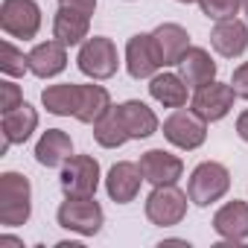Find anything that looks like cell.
Here are the masks:
<instances>
[{
  "mask_svg": "<svg viewBox=\"0 0 248 248\" xmlns=\"http://www.w3.org/2000/svg\"><path fill=\"white\" fill-rule=\"evenodd\" d=\"M32 216V184L24 172H0V225L21 228Z\"/></svg>",
  "mask_w": 248,
  "mask_h": 248,
  "instance_id": "6da1fadb",
  "label": "cell"
},
{
  "mask_svg": "<svg viewBox=\"0 0 248 248\" xmlns=\"http://www.w3.org/2000/svg\"><path fill=\"white\" fill-rule=\"evenodd\" d=\"M56 222L70 233L96 236L105 225V210L96 202V196H64V202L56 210Z\"/></svg>",
  "mask_w": 248,
  "mask_h": 248,
  "instance_id": "7a4b0ae2",
  "label": "cell"
},
{
  "mask_svg": "<svg viewBox=\"0 0 248 248\" xmlns=\"http://www.w3.org/2000/svg\"><path fill=\"white\" fill-rule=\"evenodd\" d=\"M231 190V172L219 161H202L187 181V196L196 207H210L222 202Z\"/></svg>",
  "mask_w": 248,
  "mask_h": 248,
  "instance_id": "3957f363",
  "label": "cell"
},
{
  "mask_svg": "<svg viewBox=\"0 0 248 248\" xmlns=\"http://www.w3.org/2000/svg\"><path fill=\"white\" fill-rule=\"evenodd\" d=\"M76 67L93 79V82H105L111 76H117L120 70V53H117V44L105 35H93L88 38L82 47H79V56H76Z\"/></svg>",
  "mask_w": 248,
  "mask_h": 248,
  "instance_id": "277c9868",
  "label": "cell"
},
{
  "mask_svg": "<svg viewBox=\"0 0 248 248\" xmlns=\"http://www.w3.org/2000/svg\"><path fill=\"white\" fill-rule=\"evenodd\" d=\"M207 126H210L207 120H202L193 108L184 105V108H172V114L164 120L161 132H164L167 143H172L175 149L193 152L207 140Z\"/></svg>",
  "mask_w": 248,
  "mask_h": 248,
  "instance_id": "5b68a950",
  "label": "cell"
},
{
  "mask_svg": "<svg viewBox=\"0 0 248 248\" xmlns=\"http://www.w3.org/2000/svg\"><path fill=\"white\" fill-rule=\"evenodd\" d=\"M187 202L190 196L178 187V184H161V187H152V193L146 196V219L158 228H172V225H181L184 216H187Z\"/></svg>",
  "mask_w": 248,
  "mask_h": 248,
  "instance_id": "8992f818",
  "label": "cell"
},
{
  "mask_svg": "<svg viewBox=\"0 0 248 248\" xmlns=\"http://www.w3.org/2000/svg\"><path fill=\"white\" fill-rule=\"evenodd\" d=\"M99 181H102V170L93 155H70L59 175L64 196H96Z\"/></svg>",
  "mask_w": 248,
  "mask_h": 248,
  "instance_id": "52a82bcc",
  "label": "cell"
},
{
  "mask_svg": "<svg viewBox=\"0 0 248 248\" xmlns=\"http://www.w3.org/2000/svg\"><path fill=\"white\" fill-rule=\"evenodd\" d=\"M0 30L9 38L32 41L41 30V6L35 0H3L0 3Z\"/></svg>",
  "mask_w": 248,
  "mask_h": 248,
  "instance_id": "ba28073f",
  "label": "cell"
},
{
  "mask_svg": "<svg viewBox=\"0 0 248 248\" xmlns=\"http://www.w3.org/2000/svg\"><path fill=\"white\" fill-rule=\"evenodd\" d=\"M239 96H236V91H233V85L228 82H207V85H202V88H196L193 91V96H190V108L202 117V120H207V123H219V120H225L231 111H233V102H236Z\"/></svg>",
  "mask_w": 248,
  "mask_h": 248,
  "instance_id": "9c48e42d",
  "label": "cell"
},
{
  "mask_svg": "<svg viewBox=\"0 0 248 248\" xmlns=\"http://www.w3.org/2000/svg\"><path fill=\"white\" fill-rule=\"evenodd\" d=\"M126 70L132 79H152L158 70H164V62H161V53H158V44L152 38V32H138L129 38L126 44Z\"/></svg>",
  "mask_w": 248,
  "mask_h": 248,
  "instance_id": "30bf717a",
  "label": "cell"
},
{
  "mask_svg": "<svg viewBox=\"0 0 248 248\" xmlns=\"http://www.w3.org/2000/svg\"><path fill=\"white\" fill-rule=\"evenodd\" d=\"M143 172H140V164L135 161H117L108 175H105V193L114 204H129L138 199L140 193V184H143Z\"/></svg>",
  "mask_w": 248,
  "mask_h": 248,
  "instance_id": "8fae6325",
  "label": "cell"
},
{
  "mask_svg": "<svg viewBox=\"0 0 248 248\" xmlns=\"http://www.w3.org/2000/svg\"><path fill=\"white\" fill-rule=\"evenodd\" d=\"M140 172L152 187L161 184H178L184 178V161L178 155H172L170 149H146L140 155Z\"/></svg>",
  "mask_w": 248,
  "mask_h": 248,
  "instance_id": "7c38bea8",
  "label": "cell"
},
{
  "mask_svg": "<svg viewBox=\"0 0 248 248\" xmlns=\"http://www.w3.org/2000/svg\"><path fill=\"white\" fill-rule=\"evenodd\" d=\"M114 108H117V117H120L123 126H126V132H129L132 140H146V138H152V135L161 132V120H158V114L146 102L126 99V102L114 105Z\"/></svg>",
  "mask_w": 248,
  "mask_h": 248,
  "instance_id": "4fadbf2b",
  "label": "cell"
},
{
  "mask_svg": "<svg viewBox=\"0 0 248 248\" xmlns=\"http://www.w3.org/2000/svg\"><path fill=\"white\" fill-rule=\"evenodd\" d=\"M35 129H38V111L30 102L18 105L15 111H6L3 120H0V132H3V149H0V155H6L9 146L27 143L35 135Z\"/></svg>",
  "mask_w": 248,
  "mask_h": 248,
  "instance_id": "5bb4252c",
  "label": "cell"
},
{
  "mask_svg": "<svg viewBox=\"0 0 248 248\" xmlns=\"http://www.w3.org/2000/svg\"><path fill=\"white\" fill-rule=\"evenodd\" d=\"M213 233L225 242H245L248 239V202L242 199L225 202L213 213Z\"/></svg>",
  "mask_w": 248,
  "mask_h": 248,
  "instance_id": "9a60e30c",
  "label": "cell"
},
{
  "mask_svg": "<svg viewBox=\"0 0 248 248\" xmlns=\"http://www.w3.org/2000/svg\"><path fill=\"white\" fill-rule=\"evenodd\" d=\"M210 47L222 59H239L248 50V27H245V21H239V18L216 21V27L210 30Z\"/></svg>",
  "mask_w": 248,
  "mask_h": 248,
  "instance_id": "2e32d148",
  "label": "cell"
},
{
  "mask_svg": "<svg viewBox=\"0 0 248 248\" xmlns=\"http://www.w3.org/2000/svg\"><path fill=\"white\" fill-rule=\"evenodd\" d=\"M53 38L62 41L64 47H82L91 38V18L59 3L53 15Z\"/></svg>",
  "mask_w": 248,
  "mask_h": 248,
  "instance_id": "e0dca14e",
  "label": "cell"
},
{
  "mask_svg": "<svg viewBox=\"0 0 248 248\" xmlns=\"http://www.w3.org/2000/svg\"><path fill=\"white\" fill-rule=\"evenodd\" d=\"M152 38H155V44H158V53H161L164 67H178L181 56L193 47V44H190V32H187L181 24H172V21L158 24V27L152 30Z\"/></svg>",
  "mask_w": 248,
  "mask_h": 248,
  "instance_id": "ac0fdd59",
  "label": "cell"
},
{
  "mask_svg": "<svg viewBox=\"0 0 248 248\" xmlns=\"http://www.w3.org/2000/svg\"><path fill=\"white\" fill-rule=\"evenodd\" d=\"M67 67V47L56 38L41 41L30 50V73L38 79H53Z\"/></svg>",
  "mask_w": 248,
  "mask_h": 248,
  "instance_id": "d6986e66",
  "label": "cell"
},
{
  "mask_svg": "<svg viewBox=\"0 0 248 248\" xmlns=\"http://www.w3.org/2000/svg\"><path fill=\"white\" fill-rule=\"evenodd\" d=\"M149 96L164 108H184L190 99V85L181 79V73L158 70L149 79Z\"/></svg>",
  "mask_w": 248,
  "mask_h": 248,
  "instance_id": "ffe728a7",
  "label": "cell"
},
{
  "mask_svg": "<svg viewBox=\"0 0 248 248\" xmlns=\"http://www.w3.org/2000/svg\"><path fill=\"white\" fill-rule=\"evenodd\" d=\"M178 73H181V79L190 85V91H196V88H202V85H207V82L216 79L219 64L213 62V56H210L204 47H190V50L181 56V62H178Z\"/></svg>",
  "mask_w": 248,
  "mask_h": 248,
  "instance_id": "44dd1931",
  "label": "cell"
},
{
  "mask_svg": "<svg viewBox=\"0 0 248 248\" xmlns=\"http://www.w3.org/2000/svg\"><path fill=\"white\" fill-rule=\"evenodd\" d=\"M70 155H73V140H70L67 132H62V129L41 132V138L35 143V161L41 167H47V170H56L59 167L62 170Z\"/></svg>",
  "mask_w": 248,
  "mask_h": 248,
  "instance_id": "7402d4cb",
  "label": "cell"
},
{
  "mask_svg": "<svg viewBox=\"0 0 248 248\" xmlns=\"http://www.w3.org/2000/svg\"><path fill=\"white\" fill-rule=\"evenodd\" d=\"M111 108H114V102H111L108 88L93 85V82L79 85V108H76V120H79V123L93 126V123H99Z\"/></svg>",
  "mask_w": 248,
  "mask_h": 248,
  "instance_id": "603a6c76",
  "label": "cell"
},
{
  "mask_svg": "<svg viewBox=\"0 0 248 248\" xmlns=\"http://www.w3.org/2000/svg\"><path fill=\"white\" fill-rule=\"evenodd\" d=\"M41 105L47 108V114H56V117H76V108H79V85H76V82L47 85V88L41 91Z\"/></svg>",
  "mask_w": 248,
  "mask_h": 248,
  "instance_id": "cb8c5ba5",
  "label": "cell"
},
{
  "mask_svg": "<svg viewBox=\"0 0 248 248\" xmlns=\"http://www.w3.org/2000/svg\"><path fill=\"white\" fill-rule=\"evenodd\" d=\"M93 140H96L102 149H120L123 143L132 140L129 132H126V126H123L120 117H117V108H111L99 123H93Z\"/></svg>",
  "mask_w": 248,
  "mask_h": 248,
  "instance_id": "d4e9b609",
  "label": "cell"
},
{
  "mask_svg": "<svg viewBox=\"0 0 248 248\" xmlns=\"http://www.w3.org/2000/svg\"><path fill=\"white\" fill-rule=\"evenodd\" d=\"M0 70H3L6 76L18 79V76H27L30 73V53L18 50L9 38L0 44Z\"/></svg>",
  "mask_w": 248,
  "mask_h": 248,
  "instance_id": "484cf974",
  "label": "cell"
},
{
  "mask_svg": "<svg viewBox=\"0 0 248 248\" xmlns=\"http://www.w3.org/2000/svg\"><path fill=\"white\" fill-rule=\"evenodd\" d=\"M199 9L210 21H228L242 12V0H199Z\"/></svg>",
  "mask_w": 248,
  "mask_h": 248,
  "instance_id": "4316f807",
  "label": "cell"
},
{
  "mask_svg": "<svg viewBox=\"0 0 248 248\" xmlns=\"http://www.w3.org/2000/svg\"><path fill=\"white\" fill-rule=\"evenodd\" d=\"M18 105H24V91H21V85H15L12 76H9V79L0 82V114L15 111Z\"/></svg>",
  "mask_w": 248,
  "mask_h": 248,
  "instance_id": "83f0119b",
  "label": "cell"
},
{
  "mask_svg": "<svg viewBox=\"0 0 248 248\" xmlns=\"http://www.w3.org/2000/svg\"><path fill=\"white\" fill-rule=\"evenodd\" d=\"M231 85H233V91H236V96L248 102V62H242V64H236V67H233V76H231Z\"/></svg>",
  "mask_w": 248,
  "mask_h": 248,
  "instance_id": "f1b7e54d",
  "label": "cell"
},
{
  "mask_svg": "<svg viewBox=\"0 0 248 248\" xmlns=\"http://www.w3.org/2000/svg\"><path fill=\"white\" fill-rule=\"evenodd\" d=\"M62 6H67V9H76V12H82V15H93L96 12V0H59Z\"/></svg>",
  "mask_w": 248,
  "mask_h": 248,
  "instance_id": "f546056e",
  "label": "cell"
},
{
  "mask_svg": "<svg viewBox=\"0 0 248 248\" xmlns=\"http://www.w3.org/2000/svg\"><path fill=\"white\" fill-rule=\"evenodd\" d=\"M236 135H239L242 143H248V108L236 117Z\"/></svg>",
  "mask_w": 248,
  "mask_h": 248,
  "instance_id": "4dcf8cb0",
  "label": "cell"
},
{
  "mask_svg": "<svg viewBox=\"0 0 248 248\" xmlns=\"http://www.w3.org/2000/svg\"><path fill=\"white\" fill-rule=\"evenodd\" d=\"M0 245H15V248H24V242L18 236H9V233H0Z\"/></svg>",
  "mask_w": 248,
  "mask_h": 248,
  "instance_id": "1f68e13d",
  "label": "cell"
},
{
  "mask_svg": "<svg viewBox=\"0 0 248 248\" xmlns=\"http://www.w3.org/2000/svg\"><path fill=\"white\" fill-rule=\"evenodd\" d=\"M242 12H245V15H248V0H242Z\"/></svg>",
  "mask_w": 248,
  "mask_h": 248,
  "instance_id": "d6a6232c",
  "label": "cell"
},
{
  "mask_svg": "<svg viewBox=\"0 0 248 248\" xmlns=\"http://www.w3.org/2000/svg\"><path fill=\"white\" fill-rule=\"evenodd\" d=\"M178 3H199V0H178Z\"/></svg>",
  "mask_w": 248,
  "mask_h": 248,
  "instance_id": "836d02e7",
  "label": "cell"
},
{
  "mask_svg": "<svg viewBox=\"0 0 248 248\" xmlns=\"http://www.w3.org/2000/svg\"><path fill=\"white\" fill-rule=\"evenodd\" d=\"M126 3H132V0H126Z\"/></svg>",
  "mask_w": 248,
  "mask_h": 248,
  "instance_id": "e575fe53",
  "label": "cell"
}]
</instances>
